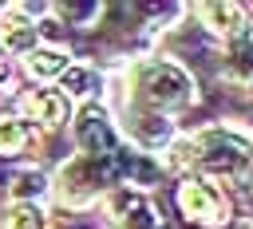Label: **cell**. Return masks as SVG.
Segmentation results:
<instances>
[{
    "mask_svg": "<svg viewBox=\"0 0 253 229\" xmlns=\"http://www.w3.org/2000/svg\"><path fill=\"white\" fill-rule=\"evenodd\" d=\"M126 87H130V107L134 111H146V114H174V111H186L194 99H198V83L186 67L170 63V59H142L130 67L126 75Z\"/></svg>",
    "mask_w": 253,
    "mask_h": 229,
    "instance_id": "6da1fadb",
    "label": "cell"
},
{
    "mask_svg": "<svg viewBox=\"0 0 253 229\" xmlns=\"http://www.w3.org/2000/svg\"><path fill=\"white\" fill-rule=\"evenodd\" d=\"M174 205L178 213L198 225V229H221L233 221V205H229V193L221 190L217 178H206V174H186L178 186H174Z\"/></svg>",
    "mask_w": 253,
    "mask_h": 229,
    "instance_id": "7a4b0ae2",
    "label": "cell"
},
{
    "mask_svg": "<svg viewBox=\"0 0 253 229\" xmlns=\"http://www.w3.org/2000/svg\"><path fill=\"white\" fill-rule=\"evenodd\" d=\"M115 182V166L111 158H71L63 170H59V182H55V193L59 201L67 205H87L91 197H99L107 186Z\"/></svg>",
    "mask_w": 253,
    "mask_h": 229,
    "instance_id": "3957f363",
    "label": "cell"
},
{
    "mask_svg": "<svg viewBox=\"0 0 253 229\" xmlns=\"http://www.w3.org/2000/svg\"><path fill=\"white\" fill-rule=\"evenodd\" d=\"M75 142L83 150V158H115L119 154V130L111 122V114L95 103L79 107L75 114Z\"/></svg>",
    "mask_w": 253,
    "mask_h": 229,
    "instance_id": "277c9868",
    "label": "cell"
},
{
    "mask_svg": "<svg viewBox=\"0 0 253 229\" xmlns=\"http://www.w3.org/2000/svg\"><path fill=\"white\" fill-rule=\"evenodd\" d=\"M198 16H202V28H206L210 36L233 43V39H245V36H249V16H253V12H249L245 4H202Z\"/></svg>",
    "mask_w": 253,
    "mask_h": 229,
    "instance_id": "5b68a950",
    "label": "cell"
},
{
    "mask_svg": "<svg viewBox=\"0 0 253 229\" xmlns=\"http://www.w3.org/2000/svg\"><path fill=\"white\" fill-rule=\"evenodd\" d=\"M107 213L119 229H158L154 221V209L146 205V197L138 190H115L107 197Z\"/></svg>",
    "mask_w": 253,
    "mask_h": 229,
    "instance_id": "8992f818",
    "label": "cell"
},
{
    "mask_svg": "<svg viewBox=\"0 0 253 229\" xmlns=\"http://www.w3.org/2000/svg\"><path fill=\"white\" fill-rule=\"evenodd\" d=\"M126 134H130L142 150H162V146L174 142V126H170V118H162V114H146V111H134V107H130V114H126Z\"/></svg>",
    "mask_w": 253,
    "mask_h": 229,
    "instance_id": "52a82bcc",
    "label": "cell"
},
{
    "mask_svg": "<svg viewBox=\"0 0 253 229\" xmlns=\"http://www.w3.org/2000/svg\"><path fill=\"white\" fill-rule=\"evenodd\" d=\"M36 39H40V28L24 16L20 4H12V8L0 12V47L4 51H24L28 55L36 47Z\"/></svg>",
    "mask_w": 253,
    "mask_h": 229,
    "instance_id": "ba28073f",
    "label": "cell"
},
{
    "mask_svg": "<svg viewBox=\"0 0 253 229\" xmlns=\"http://www.w3.org/2000/svg\"><path fill=\"white\" fill-rule=\"evenodd\" d=\"M24 111H28V118H32V122H40V126L55 130V126L67 118L71 103H67V95H63V91H32V95H24Z\"/></svg>",
    "mask_w": 253,
    "mask_h": 229,
    "instance_id": "9c48e42d",
    "label": "cell"
},
{
    "mask_svg": "<svg viewBox=\"0 0 253 229\" xmlns=\"http://www.w3.org/2000/svg\"><path fill=\"white\" fill-rule=\"evenodd\" d=\"M24 67H28L32 79H59L67 71V55L55 51V47H32L24 55Z\"/></svg>",
    "mask_w": 253,
    "mask_h": 229,
    "instance_id": "30bf717a",
    "label": "cell"
},
{
    "mask_svg": "<svg viewBox=\"0 0 253 229\" xmlns=\"http://www.w3.org/2000/svg\"><path fill=\"white\" fill-rule=\"evenodd\" d=\"M59 83H63V95H91V91H99V75L91 67H79V63H67Z\"/></svg>",
    "mask_w": 253,
    "mask_h": 229,
    "instance_id": "8fae6325",
    "label": "cell"
},
{
    "mask_svg": "<svg viewBox=\"0 0 253 229\" xmlns=\"http://www.w3.org/2000/svg\"><path fill=\"white\" fill-rule=\"evenodd\" d=\"M28 146V126H24V118H0V154L4 158H12V154H20Z\"/></svg>",
    "mask_w": 253,
    "mask_h": 229,
    "instance_id": "7c38bea8",
    "label": "cell"
},
{
    "mask_svg": "<svg viewBox=\"0 0 253 229\" xmlns=\"http://www.w3.org/2000/svg\"><path fill=\"white\" fill-rule=\"evenodd\" d=\"M40 193H47V178H43L40 170H24V174H16V186H12V197H16V201L32 205V197H40Z\"/></svg>",
    "mask_w": 253,
    "mask_h": 229,
    "instance_id": "4fadbf2b",
    "label": "cell"
},
{
    "mask_svg": "<svg viewBox=\"0 0 253 229\" xmlns=\"http://www.w3.org/2000/svg\"><path fill=\"white\" fill-rule=\"evenodd\" d=\"M4 229H43V213H40L36 205L16 201V205L4 213Z\"/></svg>",
    "mask_w": 253,
    "mask_h": 229,
    "instance_id": "5bb4252c",
    "label": "cell"
},
{
    "mask_svg": "<svg viewBox=\"0 0 253 229\" xmlns=\"http://www.w3.org/2000/svg\"><path fill=\"white\" fill-rule=\"evenodd\" d=\"M4 75H8V67H4V59H0V83H4Z\"/></svg>",
    "mask_w": 253,
    "mask_h": 229,
    "instance_id": "9a60e30c",
    "label": "cell"
}]
</instances>
